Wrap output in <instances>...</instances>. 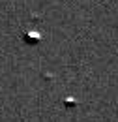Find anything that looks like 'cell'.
<instances>
[{"mask_svg": "<svg viewBox=\"0 0 118 122\" xmlns=\"http://www.w3.org/2000/svg\"><path fill=\"white\" fill-rule=\"evenodd\" d=\"M66 105H75V100L73 98H66Z\"/></svg>", "mask_w": 118, "mask_h": 122, "instance_id": "cell-2", "label": "cell"}, {"mask_svg": "<svg viewBox=\"0 0 118 122\" xmlns=\"http://www.w3.org/2000/svg\"><path fill=\"white\" fill-rule=\"evenodd\" d=\"M23 40H25V43H28V45H36V43L41 41V34L38 30H26L23 34Z\"/></svg>", "mask_w": 118, "mask_h": 122, "instance_id": "cell-1", "label": "cell"}]
</instances>
